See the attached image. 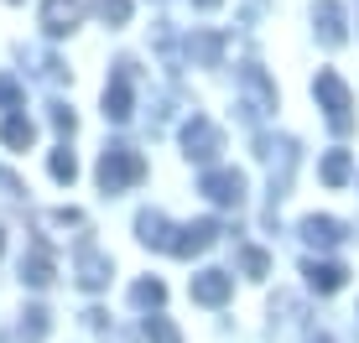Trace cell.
I'll use <instances>...</instances> for the list:
<instances>
[{
	"label": "cell",
	"mask_w": 359,
	"mask_h": 343,
	"mask_svg": "<svg viewBox=\"0 0 359 343\" xmlns=\"http://www.w3.org/2000/svg\"><path fill=\"white\" fill-rule=\"evenodd\" d=\"M141 177H146V162L130 146H109V151L99 156V188L104 192H126L130 182H141Z\"/></svg>",
	"instance_id": "6da1fadb"
},
{
	"label": "cell",
	"mask_w": 359,
	"mask_h": 343,
	"mask_svg": "<svg viewBox=\"0 0 359 343\" xmlns=\"http://www.w3.org/2000/svg\"><path fill=\"white\" fill-rule=\"evenodd\" d=\"M313 94H318V104L328 109V125H333V130H349V125H354V115H349V109H354V104H349V89H344V78H339L333 68L318 73Z\"/></svg>",
	"instance_id": "7a4b0ae2"
},
{
	"label": "cell",
	"mask_w": 359,
	"mask_h": 343,
	"mask_svg": "<svg viewBox=\"0 0 359 343\" xmlns=\"http://www.w3.org/2000/svg\"><path fill=\"white\" fill-rule=\"evenodd\" d=\"M130 109H135V73H130V63H115V78H109V89H104V120L126 125Z\"/></svg>",
	"instance_id": "3957f363"
},
{
	"label": "cell",
	"mask_w": 359,
	"mask_h": 343,
	"mask_svg": "<svg viewBox=\"0 0 359 343\" xmlns=\"http://www.w3.org/2000/svg\"><path fill=\"white\" fill-rule=\"evenodd\" d=\"M182 146H188V156H193V162H214V156L224 151V136H219V125H214V120L193 115L188 125H182Z\"/></svg>",
	"instance_id": "277c9868"
},
{
	"label": "cell",
	"mask_w": 359,
	"mask_h": 343,
	"mask_svg": "<svg viewBox=\"0 0 359 343\" xmlns=\"http://www.w3.org/2000/svg\"><path fill=\"white\" fill-rule=\"evenodd\" d=\"M313 27H318V42H323V47H344V36H349V16H344L339 0H318Z\"/></svg>",
	"instance_id": "5b68a950"
},
{
	"label": "cell",
	"mask_w": 359,
	"mask_h": 343,
	"mask_svg": "<svg viewBox=\"0 0 359 343\" xmlns=\"http://www.w3.org/2000/svg\"><path fill=\"white\" fill-rule=\"evenodd\" d=\"M79 21H83V6H79V0H42V31H47V36L79 31Z\"/></svg>",
	"instance_id": "8992f818"
},
{
	"label": "cell",
	"mask_w": 359,
	"mask_h": 343,
	"mask_svg": "<svg viewBox=\"0 0 359 343\" xmlns=\"http://www.w3.org/2000/svg\"><path fill=\"white\" fill-rule=\"evenodd\" d=\"M234 291V276L229 271H198L193 276V302H203V307H224Z\"/></svg>",
	"instance_id": "52a82bcc"
},
{
	"label": "cell",
	"mask_w": 359,
	"mask_h": 343,
	"mask_svg": "<svg viewBox=\"0 0 359 343\" xmlns=\"http://www.w3.org/2000/svg\"><path fill=\"white\" fill-rule=\"evenodd\" d=\"M203 192L224 208H240L245 203V177L240 172H203Z\"/></svg>",
	"instance_id": "ba28073f"
},
{
	"label": "cell",
	"mask_w": 359,
	"mask_h": 343,
	"mask_svg": "<svg viewBox=\"0 0 359 343\" xmlns=\"http://www.w3.org/2000/svg\"><path fill=\"white\" fill-rule=\"evenodd\" d=\"M214 239H219V224H214V218H198V224H182V229H177V239H172V255H203Z\"/></svg>",
	"instance_id": "9c48e42d"
},
{
	"label": "cell",
	"mask_w": 359,
	"mask_h": 343,
	"mask_svg": "<svg viewBox=\"0 0 359 343\" xmlns=\"http://www.w3.org/2000/svg\"><path fill=\"white\" fill-rule=\"evenodd\" d=\"M73 271H79V286H83V291H99V286L109 281V260L94 250V244H83V250H79V265H73Z\"/></svg>",
	"instance_id": "30bf717a"
},
{
	"label": "cell",
	"mask_w": 359,
	"mask_h": 343,
	"mask_svg": "<svg viewBox=\"0 0 359 343\" xmlns=\"http://www.w3.org/2000/svg\"><path fill=\"white\" fill-rule=\"evenodd\" d=\"M240 83H245V94H250L261 109H276V83L266 78L261 63H245V68H240Z\"/></svg>",
	"instance_id": "8fae6325"
},
{
	"label": "cell",
	"mask_w": 359,
	"mask_h": 343,
	"mask_svg": "<svg viewBox=\"0 0 359 343\" xmlns=\"http://www.w3.org/2000/svg\"><path fill=\"white\" fill-rule=\"evenodd\" d=\"M302 276H307V286H313V291L333 297V291L344 286V276H349V271H344V265H333V260H307V265H302Z\"/></svg>",
	"instance_id": "7c38bea8"
},
{
	"label": "cell",
	"mask_w": 359,
	"mask_h": 343,
	"mask_svg": "<svg viewBox=\"0 0 359 343\" xmlns=\"http://www.w3.org/2000/svg\"><path fill=\"white\" fill-rule=\"evenodd\" d=\"M135 229H141V244H151V250H167V255H172L177 229H172L162 214H141V218H135Z\"/></svg>",
	"instance_id": "4fadbf2b"
},
{
	"label": "cell",
	"mask_w": 359,
	"mask_h": 343,
	"mask_svg": "<svg viewBox=\"0 0 359 343\" xmlns=\"http://www.w3.org/2000/svg\"><path fill=\"white\" fill-rule=\"evenodd\" d=\"M21 281H27V286H53V255H47L42 244H36L32 255H21Z\"/></svg>",
	"instance_id": "5bb4252c"
},
{
	"label": "cell",
	"mask_w": 359,
	"mask_h": 343,
	"mask_svg": "<svg viewBox=\"0 0 359 343\" xmlns=\"http://www.w3.org/2000/svg\"><path fill=\"white\" fill-rule=\"evenodd\" d=\"M219 52H224V36H219V31H193V36H188V57H193V63L214 68Z\"/></svg>",
	"instance_id": "9a60e30c"
},
{
	"label": "cell",
	"mask_w": 359,
	"mask_h": 343,
	"mask_svg": "<svg viewBox=\"0 0 359 343\" xmlns=\"http://www.w3.org/2000/svg\"><path fill=\"white\" fill-rule=\"evenodd\" d=\"M0 141L11 146V151H32V141H36V125L27 115H6V125H0Z\"/></svg>",
	"instance_id": "2e32d148"
},
{
	"label": "cell",
	"mask_w": 359,
	"mask_h": 343,
	"mask_svg": "<svg viewBox=\"0 0 359 343\" xmlns=\"http://www.w3.org/2000/svg\"><path fill=\"white\" fill-rule=\"evenodd\" d=\"M302 234H307V244H318V250H333V244L344 239V224L339 218H307Z\"/></svg>",
	"instance_id": "e0dca14e"
},
{
	"label": "cell",
	"mask_w": 359,
	"mask_h": 343,
	"mask_svg": "<svg viewBox=\"0 0 359 343\" xmlns=\"http://www.w3.org/2000/svg\"><path fill=\"white\" fill-rule=\"evenodd\" d=\"M21 338H27V343L47 338V307H27V312H21Z\"/></svg>",
	"instance_id": "ac0fdd59"
},
{
	"label": "cell",
	"mask_w": 359,
	"mask_h": 343,
	"mask_svg": "<svg viewBox=\"0 0 359 343\" xmlns=\"http://www.w3.org/2000/svg\"><path fill=\"white\" fill-rule=\"evenodd\" d=\"M162 297H167L162 281H135V286H130V302H135V307H162Z\"/></svg>",
	"instance_id": "d6986e66"
},
{
	"label": "cell",
	"mask_w": 359,
	"mask_h": 343,
	"mask_svg": "<svg viewBox=\"0 0 359 343\" xmlns=\"http://www.w3.org/2000/svg\"><path fill=\"white\" fill-rule=\"evenodd\" d=\"M323 182H328V188L349 182V151H328V156H323Z\"/></svg>",
	"instance_id": "ffe728a7"
},
{
	"label": "cell",
	"mask_w": 359,
	"mask_h": 343,
	"mask_svg": "<svg viewBox=\"0 0 359 343\" xmlns=\"http://www.w3.org/2000/svg\"><path fill=\"white\" fill-rule=\"evenodd\" d=\"M94 10H99L104 27H126L130 21V0H94Z\"/></svg>",
	"instance_id": "44dd1931"
},
{
	"label": "cell",
	"mask_w": 359,
	"mask_h": 343,
	"mask_svg": "<svg viewBox=\"0 0 359 343\" xmlns=\"http://www.w3.org/2000/svg\"><path fill=\"white\" fill-rule=\"evenodd\" d=\"M141 333H146V343H182V333L167 323V317H146Z\"/></svg>",
	"instance_id": "7402d4cb"
},
{
	"label": "cell",
	"mask_w": 359,
	"mask_h": 343,
	"mask_svg": "<svg viewBox=\"0 0 359 343\" xmlns=\"http://www.w3.org/2000/svg\"><path fill=\"white\" fill-rule=\"evenodd\" d=\"M47 167H53V177H57V182H73V177H79V156H73L68 146H57Z\"/></svg>",
	"instance_id": "603a6c76"
},
{
	"label": "cell",
	"mask_w": 359,
	"mask_h": 343,
	"mask_svg": "<svg viewBox=\"0 0 359 343\" xmlns=\"http://www.w3.org/2000/svg\"><path fill=\"white\" fill-rule=\"evenodd\" d=\"M47 120H53V125L63 130V136H73V125H79V120H73V109H68V104H53V109H47Z\"/></svg>",
	"instance_id": "cb8c5ba5"
},
{
	"label": "cell",
	"mask_w": 359,
	"mask_h": 343,
	"mask_svg": "<svg viewBox=\"0 0 359 343\" xmlns=\"http://www.w3.org/2000/svg\"><path fill=\"white\" fill-rule=\"evenodd\" d=\"M0 109H21V83L16 78H0Z\"/></svg>",
	"instance_id": "d4e9b609"
},
{
	"label": "cell",
	"mask_w": 359,
	"mask_h": 343,
	"mask_svg": "<svg viewBox=\"0 0 359 343\" xmlns=\"http://www.w3.org/2000/svg\"><path fill=\"white\" fill-rule=\"evenodd\" d=\"M240 260H245V271H250V276H266V271H271L266 250H240Z\"/></svg>",
	"instance_id": "484cf974"
},
{
	"label": "cell",
	"mask_w": 359,
	"mask_h": 343,
	"mask_svg": "<svg viewBox=\"0 0 359 343\" xmlns=\"http://www.w3.org/2000/svg\"><path fill=\"white\" fill-rule=\"evenodd\" d=\"M193 6H198V10H214V6H219V0H193Z\"/></svg>",
	"instance_id": "4316f807"
},
{
	"label": "cell",
	"mask_w": 359,
	"mask_h": 343,
	"mask_svg": "<svg viewBox=\"0 0 359 343\" xmlns=\"http://www.w3.org/2000/svg\"><path fill=\"white\" fill-rule=\"evenodd\" d=\"M313 343H328V338H313Z\"/></svg>",
	"instance_id": "83f0119b"
},
{
	"label": "cell",
	"mask_w": 359,
	"mask_h": 343,
	"mask_svg": "<svg viewBox=\"0 0 359 343\" xmlns=\"http://www.w3.org/2000/svg\"><path fill=\"white\" fill-rule=\"evenodd\" d=\"M0 244H6V234H0Z\"/></svg>",
	"instance_id": "f1b7e54d"
}]
</instances>
